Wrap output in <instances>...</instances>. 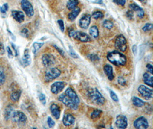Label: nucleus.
<instances>
[{"instance_id":"obj_26","label":"nucleus","mask_w":153,"mask_h":129,"mask_svg":"<svg viewBox=\"0 0 153 129\" xmlns=\"http://www.w3.org/2000/svg\"><path fill=\"white\" fill-rule=\"evenodd\" d=\"M79 2L78 0H70L67 4V7L69 9V10H73L74 9L76 8L78 4H79Z\"/></svg>"},{"instance_id":"obj_14","label":"nucleus","mask_w":153,"mask_h":129,"mask_svg":"<svg viewBox=\"0 0 153 129\" xmlns=\"http://www.w3.org/2000/svg\"><path fill=\"white\" fill-rule=\"evenodd\" d=\"M65 94L67 95L71 101H72L75 103L79 105L80 102V99L78 95H77L76 93L75 92V91L71 87L67 88L65 92Z\"/></svg>"},{"instance_id":"obj_46","label":"nucleus","mask_w":153,"mask_h":129,"mask_svg":"<svg viewBox=\"0 0 153 129\" xmlns=\"http://www.w3.org/2000/svg\"><path fill=\"white\" fill-rule=\"evenodd\" d=\"M146 68L147 69V71L150 73V74L153 75V66L151 64H147L146 65Z\"/></svg>"},{"instance_id":"obj_20","label":"nucleus","mask_w":153,"mask_h":129,"mask_svg":"<svg viewBox=\"0 0 153 129\" xmlns=\"http://www.w3.org/2000/svg\"><path fill=\"white\" fill-rule=\"evenodd\" d=\"M12 15L14 18V20L19 23L22 22L25 19V16L23 13V12H22L21 11H17V10L12 11Z\"/></svg>"},{"instance_id":"obj_40","label":"nucleus","mask_w":153,"mask_h":129,"mask_svg":"<svg viewBox=\"0 0 153 129\" xmlns=\"http://www.w3.org/2000/svg\"><path fill=\"white\" fill-rule=\"evenodd\" d=\"M69 48H70V51H69V52H70V54L72 57H74V58H75V59H77V58H78V56H77V54L75 52V51H74V49H73V48H72V47H71L70 46L69 47Z\"/></svg>"},{"instance_id":"obj_15","label":"nucleus","mask_w":153,"mask_h":129,"mask_svg":"<svg viewBox=\"0 0 153 129\" xmlns=\"http://www.w3.org/2000/svg\"><path fill=\"white\" fill-rule=\"evenodd\" d=\"M50 111L53 116L56 119H59L60 117L61 110L60 107L55 103H53L50 106Z\"/></svg>"},{"instance_id":"obj_3","label":"nucleus","mask_w":153,"mask_h":129,"mask_svg":"<svg viewBox=\"0 0 153 129\" xmlns=\"http://www.w3.org/2000/svg\"><path fill=\"white\" fill-rule=\"evenodd\" d=\"M68 34L70 37H72L81 42H88L91 41L90 37L83 32L75 31L74 29H70L68 31Z\"/></svg>"},{"instance_id":"obj_7","label":"nucleus","mask_w":153,"mask_h":129,"mask_svg":"<svg viewBox=\"0 0 153 129\" xmlns=\"http://www.w3.org/2000/svg\"><path fill=\"white\" fill-rule=\"evenodd\" d=\"M59 101L62 102L67 107H70V109H72L74 110H76L78 109V105L72 101H71L65 94L60 95L59 96Z\"/></svg>"},{"instance_id":"obj_39","label":"nucleus","mask_w":153,"mask_h":129,"mask_svg":"<svg viewBox=\"0 0 153 129\" xmlns=\"http://www.w3.org/2000/svg\"><path fill=\"white\" fill-rule=\"evenodd\" d=\"M118 82L119 84L122 86H125L126 84V81L125 79L123 78V77H119L118 79Z\"/></svg>"},{"instance_id":"obj_34","label":"nucleus","mask_w":153,"mask_h":129,"mask_svg":"<svg viewBox=\"0 0 153 129\" xmlns=\"http://www.w3.org/2000/svg\"><path fill=\"white\" fill-rule=\"evenodd\" d=\"M153 28V25L151 23H147L145 25V26H143L142 28V30L144 32H148L150 31Z\"/></svg>"},{"instance_id":"obj_23","label":"nucleus","mask_w":153,"mask_h":129,"mask_svg":"<svg viewBox=\"0 0 153 129\" xmlns=\"http://www.w3.org/2000/svg\"><path fill=\"white\" fill-rule=\"evenodd\" d=\"M80 12H81V9L79 7H76V8L74 9L73 10H72V12L68 15V19L71 21L75 20V19L78 16V15L80 13Z\"/></svg>"},{"instance_id":"obj_25","label":"nucleus","mask_w":153,"mask_h":129,"mask_svg":"<svg viewBox=\"0 0 153 129\" xmlns=\"http://www.w3.org/2000/svg\"><path fill=\"white\" fill-rule=\"evenodd\" d=\"M132 102L133 104L138 107H142L145 105V102L139 98L134 96L132 98Z\"/></svg>"},{"instance_id":"obj_17","label":"nucleus","mask_w":153,"mask_h":129,"mask_svg":"<svg viewBox=\"0 0 153 129\" xmlns=\"http://www.w3.org/2000/svg\"><path fill=\"white\" fill-rule=\"evenodd\" d=\"M75 121V118L71 114H65L63 118V123L64 126H70L72 125Z\"/></svg>"},{"instance_id":"obj_9","label":"nucleus","mask_w":153,"mask_h":129,"mask_svg":"<svg viewBox=\"0 0 153 129\" xmlns=\"http://www.w3.org/2000/svg\"><path fill=\"white\" fill-rule=\"evenodd\" d=\"M42 62L43 65L49 68L55 64V58L51 54H44L42 56Z\"/></svg>"},{"instance_id":"obj_35","label":"nucleus","mask_w":153,"mask_h":129,"mask_svg":"<svg viewBox=\"0 0 153 129\" xmlns=\"http://www.w3.org/2000/svg\"><path fill=\"white\" fill-rule=\"evenodd\" d=\"M110 94L112 99L115 102H119V98L117 95L112 90H110Z\"/></svg>"},{"instance_id":"obj_44","label":"nucleus","mask_w":153,"mask_h":129,"mask_svg":"<svg viewBox=\"0 0 153 129\" xmlns=\"http://www.w3.org/2000/svg\"><path fill=\"white\" fill-rule=\"evenodd\" d=\"M126 16L127 17L130 19V20H131L132 19H133L134 17V12L133 11L131 10H128L126 13Z\"/></svg>"},{"instance_id":"obj_8","label":"nucleus","mask_w":153,"mask_h":129,"mask_svg":"<svg viewBox=\"0 0 153 129\" xmlns=\"http://www.w3.org/2000/svg\"><path fill=\"white\" fill-rule=\"evenodd\" d=\"M138 91L140 95L146 100H150L153 98V90L144 85L139 86Z\"/></svg>"},{"instance_id":"obj_43","label":"nucleus","mask_w":153,"mask_h":129,"mask_svg":"<svg viewBox=\"0 0 153 129\" xmlns=\"http://www.w3.org/2000/svg\"><path fill=\"white\" fill-rule=\"evenodd\" d=\"M113 1L120 6H124L126 4V0H113Z\"/></svg>"},{"instance_id":"obj_11","label":"nucleus","mask_w":153,"mask_h":129,"mask_svg":"<svg viewBox=\"0 0 153 129\" xmlns=\"http://www.w3.org/2000/svg\"><path fill=\"white\" fill-rule=\"evenodd\" d=\"M67 83L64 82H56L53 83L51 87V91L55 95H57L63 91Z\"/></svg>"},{"instance_id":"obj_41","label":"nucleus","mask_w":153,"mask_h":129,"mask_svg":"<svg viewBox=\"0 0 153 129\" xmlns=\"http://www.w3.org/2000/svg\"><path fill=\"white\" fill-rule=\"evenodd\" d=\"M57 23L59 25V27L60 30L62 31V32H64V29H65V28H64V22L62 20H59L57 21Z\"/></svg>"},{"instance_id":"obj_4","label":"nucleus","mask_w":153,"mask_h":129,"mask_svg":"<svg viewBox=\"0 0 153 129\" xmlns=\"http://www.w3.org/2000/svg\"><path fill=\"white\" fill-rule=\"evenodd\" d=\"M62 74L60 69L57 68H51L48 69L45 74V80L47 82H51L58 77Z\"/></svg>"},{"instance_id":"obj_51","label":"nucleus","mask_w":153,"mask_h":129,"mask_svg":"<svg viewBox=\"0 0 153 129\" xmlns=\"http://www.w3.org/2000/svg\"><path fill=\"white\" fill-rule=\"evenodd\" d=\"M95 2L97 3V4H103V0H96Z\"/></svg>"},{"instance_id":"obj_18","label":"nucleus","mask_w":153,"mask_h":129,"mask_svg":"<svg viewBox=\"0 0 153 129\" xmlns=\"http://www.w3.org/2000/svg\"><path fill=\"white\" fill-rule=\"evenodd\" d=\"M130 8L134 12H135L138 16L139 17L140 19H142L145 15V12L143 10L142 8H141L140 7L138 6L137 4H131L130 5Z\"/></svg>"},{"instance_id":"obj_45","label":"nucleus","mask_w":153,"mask_h":129,"mask_svg":"<svg viewBox=\"0 0 153 129\" xmlns=\"http://www.w3.org/2000/svg\"><path fill=\"white\" fill-rule=\"evenodd\" d=\"M21 34L23 36H25L26 37H28L29 36V31L28 29L24 28L21 31Z\"/></svg>"},{"instance_id":"obj_12","label":"nucleus","mask_w":153,"mask_h":129,"mask_svg":"<svg viewBox=\"0 0 153 129\" xmlns=\"http://www.w3.org/2000/svg\"><path fill=\"white\" fill-rule=\"evenodd\" d=\"M115 125L118 129H125L128 125L127 118L123 115H118L116 118Z\"/></svg>"},{"instance_id":"obj_50","label":"nucleus","mask_w":153,"mask_h":129,"mask_svg":"<svg viewBox=\"0 0 153 129\" xmlns=\"http://www.w3.org/2000/svg\"><path fill=\"white\" fill-rule=\"evenodd\" d=\"M7 53H8V56H9V57H13V53H12V51H11V49H10V48L9 47H7Z\"/></svg>"},{"instance_id":"obj_27","label":"nucleus","mask_w":153,"mask_h":129,"mask_svg":"<svg viewBox=\"0 0 153 129\" xmlns=\"http://www.w3.org/2000/svg\"><path fill=\"white\" fill-rule=\"evenodd\" d=\"M21 91H16L10 95V99L13 102H17L21 96Z\"/></svg>"},{"instance_id":"obj_47","label":"nucleus","mask_w":153,"mask_h":129,"mask_svg":"<svg viewBox=\"0 0 153 129\" xmlns=\"http://www.w3.org/2000/svg\"><path fill=\"white\" fill-rule=\"evenodd\" d=\"M5 50L4 45H3L2 43H0V55L5 54Z\"/></svg>"},{"instance_id":"obj_1","label":"nucleus","mask_w":153,"mask_h":129,"mask_svg":"<svg viewBox=\"0 0 153 129\" xmlns=\"http://www.w3.org/2000/svg\"><path fill=\"white\" fill-rule=\"evenodd\" d=\"M107 58L111 63L117 66H123L127 62L125 55L118 51H114L109 52L107 55Z\"/></svg>"},{"instance_id":"obj_33","label":"nucleus","mask_w":153,"mask_h":129,"mask_svg":"<svg viewBox=\"0 0 153 129\" xmlns=\"http://www.w3.org/2000/svg\"><path fill=\"white\" fill-rule=\"evenodd\" d=\"M114 24L113 22L110 20H105L103 22V27L108 29H111L113 27Z\"/></svg>"},{"instance_id":"obj_49","label":"nucleus","mask_w":153,"mask_h":129,"mask_svg":"<svg viewBox=\"0 0 153 129\" xmlns=\"http://www.w3.org/2000/svg\"><path fill=\"white\" fill-rule=\"evenodd\" d=\"M54 47L56 48V49H57V51L60 53V54H61V55H62L63 56H64V51H63L62 49H61L60 48L57 47L55 45H54Z\"/></svg>"},{"instance_id":"obj_5","label":"nucleus","mask_w":153,"mask_h":129,"mask_svg":"<svg viewBox=\"0 0 153 129\" xmlns=\"http://www.w3.org/2000/svg\"><path fill=\"white\" fill-rule=\"evenodd\" d=\"M127 40L124 36L120 34L119 35L115 41V47L119 51L121 52H125L127 49Z\"/></svg>"},{"instance_id":"obj_36","label":"nucleus","mask_w":153,"mask_h":129,"mask_svg":"<svg viewBox=\"0 0 153 129\" xmlns=\"http://www.w3.org/2000/svg\"><path fill=\"white\" fill-rule=\"evenodd\" d=\"M47 123H48V125L49 128H53L55 126V121L49 116L48 117Z\"/></svg>"},{"instance_id":"obj_16","label":"nucleus","mask_w":153,"mask_h":129,"mask_svg":"<svg viewBox=\"0 0 153 129\" xmlns=\"http://www.w3.org/2000/svg\"><path fill=\"white\" fill-rule=\"evenodd\" d=\"M91 22V16L88 14L83 16L79 20V26L83 29H87Z\"/></svg>"},{"instance_id":"obj_6","label":"nucleus","mask_w":153,"mask_h":129,"mask_svg":"<svg viewBox=\"0 0 153 129\" xmlns=\"http://www.w3.org/2000/svg\"><path fill=\"white\" fill-rule=\"evenodd\" d=\"M21 6L22 9L28 17H32L34 13V9L32 5L28 0H21Z\"/></svg>"},{"instance_id":"obj_19","label":"nucleus","mask_w":153,"mask_h":129,"mask_svg":"<svg viewBox=\"0 0 153 129\" xmlns=\"http://www.w3.org/2000/svg\"><path fill=\"white\" fill-rule=\"evenodd\" d=\"M103 70H104L105 74L107 76L108 80L112 81L114 78V72H113V68L111 66L110 64H105L104 66Z\"/></svg>"},{"instance_id":"obj_22","label":"nucleus","mask_w":153,"mask_h":129,"mask_svg":"<svg viewBox=\"0 0 153 129\" xmlns=\"http://www.w3.org/2000/svg\"><path fill=\"white\" fill-rule=\"evenodd\" d=\"M153 76L152 74H148V73H145L143 75V82L146 84H147L149 86H150V87H153Z\"/></svg>"},{"instance_id":"obj_32","label":"nucleus","mask_w":153,"mask_h":129,"mask_svg":"<svg viewBox=\"0 0 153 129\" xmlns=\"http://www.w3.org/2000/svg\"><path fill=\"white\" fill-rule=\"evenodd\" d=\"M92 16L94 19L97 20L99 19H103L104 17V14L100 11H96L92 13Z\"/></svg>"},{"instance_id":"obj_30","label":"nucleus","mask_w":153,"mask_h":129,"mask_svg":"<svg viewBox=\"0 0 153 129\" xmlns=\"http://www.w3.org/2000/svg\"><path fill=\"white\" fill-rule=\"evenodd\" d=\"M44 45V43H37V42H35L33 43V53L34 54H36L38 51Z\"/></svg>"},{"instance_id":"obj_31","label":"nucleus","mask_w":153,"mask_h":129,"mask_svg":"<svg viewBox=\"0 0 153 129\" xmlns=\"http://www.w3.org/2000/svg\"><path fill=\"white\" fill-rule=\"evenodd\" d=\"M5 82V75L4 69L0 67V85H2Z\"/></svg>"},{"instance_id":"obj_21","label":"nucleus","mask_w":153,"mask_h":129,"mask_svg":"<svg viewBox=\"0 0 153 129\" xmlns=\"http://www.w3.org/2000/svg\"><path fill=\"white\" fill-rule=\"evenodd\" d=\"M30 63H31V59H30V56L29 54V49H26L24 51V56L22 57V64H23L24 66L27 67L30 65Z\"/></svg>"},{"instance_id":"obj_10","label":"nucleus","mask_w":153,"mask_h":129,"mask_svg":"<svg viewBox=\"0 0 153 129\" xmlns=\"http://www.w3.org/2000/svg\"><path fill=\"white\" fill-rule=\"evenodd\" d=\"M134 126L136 129H146L149 127V123L145 117L140 116L134 121Z\"/></svg>"},{"instance_id":"obj_52","label":"nucleus","mask_w":153,"mask_h":129,"mask_svg":"<svg viewBox=\"0 0 153 129\" xmlns=\"http://www.w3.org/2000/svg\"><path fill=\"white\" fill-rule=\"evenodd\" d=\"M140 2H141L142 3H146V1H147V0H139Z\"/></svg>"},{"instance_id":"obj_28","label":"nucleus","mask_w":153,"mask_h":129,"mask_svg":"<svg viewBox=\"0 0 153 129\" xmlns=\"http://www.w3.org/2000/svg\"><path fill=\"white\" fill-rule=\"evenodd\" d=\"M90 34L94 38H97L99 36V29L97 26H92L90 29Z\"/></svg>"},{"instance_id":"obj_24","label":"nucleus","mask_w":153,"mask_h":129,"mask_svg":"<svg viewBox=\"0 0 153 129\" xmlns=\"http://www.w3.org/2000/svg\"><path fill=\"white\" fill-rule=\"evenodd\" d=\"M14 111L13 107L12 106H8L5 110L4 117L6 120H8L10 118H12L13 114L14 113Z\"/></svg>"},{"instance_id":"obj_37","label":"nucleus","mask_w":153,"mask_h":129,"mask_svg":"<svg viewBox=\"0 0 153 129\" xmlns=\"http://www.w3.org/2000/svg\"><path fill=\"white\" fill-rule=\"evenodd\" d=\"M88 58L90 59L91 61H93V62L99 61V57H98L97 54H90L88 56Z\"/></svg>"},{"instance_id":"obj_2","label":"nucleus","mask_w":153,"mask_h":129,"mask_svg":"<svg viewBox=\"0 0 153 129\" xmlns=\"http://www.w3.org/2000/svg\"><path fill=\"white\" fill-rule=\"evenodd\" d=\"M87 96L91 101L94 104L99 106H102L105 104V99L97 88L90 89L87 92Z\"/></svg>"},{"instance_id":"obj_29","label":"nucleus","mask_w":153,"mask_h":129,"mask_svg":"<svg viewBox=\"0 0 153 129\" xmlns=\"http://www.w3.org/2000/svg\"><path fill=\"white\" fill-rule=\"evenodd\" d=\"M102 114V111L101 110H99V109H95L94 110L91 114V118L92 119H97V118L100 117V116Z\"/></svg>"},{"instance_id":"obj_48","label":"nucleus","mask_w":153,"mask_h":129,"mask_svg":"<svg viewBox=\"0 0 153 129\" xmlns=\"http://www.w3.org/2000/svg\"><path fill=\"white\" fill-rule=\"evenodd\" d=\"M132 50L133 54H134L135 56H136L137 54V52H138L137 46L136 45H134L132 46Z\"/></svg>"},{"instance_id":"obj_42","label":"nucleus","mask_w":153,"mask_h":129,"mask_svg":"<svg viewBox=\"0 0 153 129\" xmlns=\"http://www.w3.org/2000/svg\"><path fill=\"white\" fill-rule=\"evenodd\" d=\"M8 5L7 4H5L3 5V6L2 7H1L0 8V11L3 13H5L7 12V9H8Z\"/></svg>"},{"instance_id":"obj_38","label":"nucleus","mask_w":153,"mask_h":129,"mask_svg":"<svg viewBox=\"0 0 153 129\" xmlns=\"http://www.w3.org/2000/svg\"><path fill=\"white\" fill-rule=\"evenodd\" d=\"M39 100L41 102L42 104L43 105H45L46 104V97L45 95L44 94H40L39 95Z\"/></svg>"},{"instance_id":"obj_13","label":"nucleus","mask_w":153,"mask_h":129,"mask_svg":"<svg viewBox=\"0 0 153 129\" xmlns=\"http://www.w3.org/2000/svg\"><path fill=\"white\" fill-rule=\"evenodd\" d=\"M12 118L13 119V121L20 123H25L27 121V116L21 111L14 112L12 116Z\"/></svg>"}]
</instances>
